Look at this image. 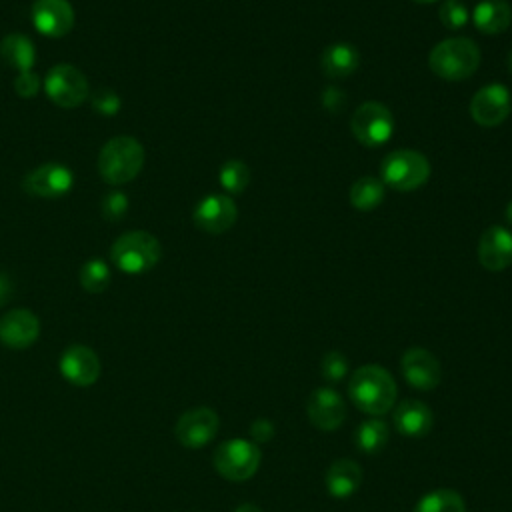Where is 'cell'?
I'll list each match as a JSON object with an SVG mask.
<instances>
[{
    "label": "cell",
    "instance_id": "6da1fadb",
    "mask_svg": "<svg viewBox=\"0 0 512 512\" xmlns=\"http://www.w3.org/2000/svg\"><path fill=\"white\" fill-rule=\"evenodd\" d=\"M348 394L354 406L362 412L382 416L396 402V382L386 368L378 364H364L352 372Z\"/></svg>",
    "mask_w": 512,
    "mask_h": 512
},
{
    "label": "cell",
    "instance_id": "7a4b0ae2",
    "mask_svg": "<svg viewBox=\"0 0 512 512\" xmlns=\"http://www.w3.org/2000/svg\"><path fill=\"white\" fill-rule=\"evenodd\" d=\"M144 166V148L132 136L108 140L98 154V172L108 184H126L134 180Z\"/></svg>",
    "mask_w": 512,
    "mask_h": 512
},
{
    "label": "cell",
    "instance_id": "3957f363",
    "mask_svg": "<svg viewBox=\"0 0 512 512\" xmlns=\"http://www.w3.org/2000/svg\"><path fill=\"white\" fill-rule=\"evenodd\" d=\"M428 66L444 80H466L480 66V50L468 38H446L432 48Z\"/></svg>",
    "mask_w": 512,
    "mask_h": 512
},
{
    "label": "cell",
    "instance_id": "277c9868",
    "mask_svg": "<svg viewBox=\"0 0 512 512\" xmlns=\"http://www.w3.org/2000/svg\"><path fill=\"white\" fill-rule=\"evenodd\" d=\"M162 256L160 242L144 230H130L116 238L110 248V258L126 274H142L152 270Z\"/></svg>",
    "mask_w": 512,
    "mask_h": 512
},
{
    "label": "cell",
    "instance_id": "5b68a950",
    "mask_svg": "<svg viewBox=\"0 0 512 512\" xmlns=\"http://www.w3.org/2000/svg\"><path fill=\"white\" fill-rule=\"evenodd\" d=\"M430 178V162L418 150H394L380 164V180L394 190L412 192Z\"/></svg>",
    "mask_w": 512,
    "mask_h": 512
},
{
    "label": "cell",
    "instance_id": "8992f818",
    "mask_svg": "<svg viewBox=\"0 0 512 512\" xmlns=\"http://www.w3.org/2000/svg\"><path fill=\"white\" fill-rule=\"evenodd\" d=\"M262 450L256 442L232 438L222 442L214 452L216 472L230 482H244L252 478L260 466Z\"/></svg>",
    "mask_w": 512,
    "mask_h": 512
},
{
    "label": "cell",
    "instance_id": "52a82bcc",
    "mask_svg": "<svg viewBox=\"0 0 512 512\" xmlns=\"http://www.w3.org/2000/svg\"><path fill=\"white\" fill-rule=\"evenodd\" d=\"M354 138L366 148L384 146L394 132V116L386 104L368 100L362 102L350 120Z\"/></svg>",
    "mask_w": 512,
    "mask_h": 512
},
{
    "label": "cell",
    "instance_id": "ba28073f",
    "mask_svg": "<svg viewBox=\"0 0 512 512\" xmlns=\"http://www.w3.org/2000/svg\"><path fill=\"white\" fill-rule=\"evenodd\" d=\"M44 90L60 108L80 106L90 92L86 76L72 64H56L44 80Z\"/></svg>",
    "mask_w": 512,
    "mask_h": 512
},
{
    "label": "cell",
    "instance_id": "9c48e42d",
    "mask_svg": "<svg viewBox=\"0 0 512 512\" xmlns=\"http://www.w3.org/2000/svg\"><path fill=\"white\" fill-rule=\"evenodd\" d=\"M74 174L68 166L48 162L30 170L22 180V190L36 198L58 200L72 190Z\"/></svg>",
    "mask_w": 512,
    "mask_h": 512
},
{
    "label": "cell",
    "instance_id": "30bf717a",
    "mask_svg": "<svg viewBox=\"0 0 512 512\" xmlns=\"http://www.w3.org/2000/svg\"><path fill=\"white\" fill-rule=\"evenodd\" d=\"M218 426H220L218 414L212 408L200 406V408L186 410L178 418V422L174 426V434L184 448L198 450V448L206 446L216 436Z\"/></svg>",
    "mask_w": 512,
    "mask_h": 512
},
{
    "label": "cell",
    "instance_id": "8fae6325",
    "mask_svg": "<svg viewBox=\"0 0 512 512\" xmlns=\"http://www.w3.org/2000/svg\"><path fill=\"white\" fill-rule=\"evenodd\" d=\"M512 108V100H510V92L506 90V86L494 82V84H486L480 90H476V94L470 100V116L476 124L492 128L502 124Z\"/></svg>",
    "mask_w": 512,
    "mask_h": 512
},
{
    "label": "cell",
    "instance_id": "7c38bea8",
    "mask_svg": "<svg viewBox=\"0 0 512 512\" xmlns=\"http://www.w3.org/2000/svg\"><path fill=\"white\" fill-rule=\"evenodd\" d=\"M236 218H238V208H236L234 200L224 194L204 196L196 204L194 214H192L196 228H200L202 232H208V234L226 232L228 228L234 226Z\"/></svg>",
    "mask_w": 512,
    "mask_h": 512
},
{
    "label": "cell",
    "instance_id": "4fadbf2b",
    "mask_svg": "<svg viewBox=\"0 0 512 512\" xmlns=\"http://www.w3.org/2000/svg\"><path fill=\"white\" fill-rule=\"evenodd\" d=\"M30 16L36 30L48 38H62L74 26V8L68 0H36Z\"/></svg>",
    "mask_w": 512,
    "mask_h": 512
},
{
    "label": "cell",
    "instance_id": "5bb4252c",
    "mask_svg": "<svg viewBox=\"0 0 512 512\" xmlns=\"http://www.w3.org/2000/svg\"><path fill=\"white\" fill-rule=\"evenodd\" d=\"M60 374L74 386H92L100 376V360L88 346H68L58 362Z\"/></svg>",
    "mask_w": 512,
    "mask_h": 512
},
{
    "label": "cell",
    "instance_id": "9a60e30c",
    "mask_svg": "<svg viewBox=\"0 0 512 512\" xmlns=\"http://www.w3.org/2000/svg\"><path fill=\"white\" fill-rule=\"evenodd\" d=\"M402 374L410 386L418 390H434L440 384L442 370L440 362L426 348H408L400 360Z\"/></svg>",
    "mask_w": 512,
    "mask_h": 512
},
{
    "label": "cell",
    "instance_id": "2e32d148",
    "mask_svg": "<svg viewBox=\"0 0 512 512\" xmlns=\"http://www.w3.org/2000/svg\"><path fill=\"white\" fill-rule=\"evenodd\" d=\"M306 412L310 422L322 432L336 430L346 418V406L342 396L328 386H320L310 394Z\"/></svg>",
    "mask_w": 512,
    "mask_h": 512
},
{
    "label": "cell",
    "instance_id": "e0dca14e",
    "mask_svg": "<svg viewBox=\"0 0 512 512\" xmlns=\"http://www.w3.org/2000/svg\"><path fill=\"white\" fill-rule=\"evenodd\" d=\"M40 334V322L36 314L26 308H16L0 318V342L8 348L22 350L36 342Z\"/></svg>",
    "mask_w": 512,
    "mask_h": 512
},
{
    "label": "cell",
    "instance_id": "ac0fdd59",
    "mask_svg": "<svg viewBox=\"0 0 512 512\" xmlns=\"http://www.w3.org/2000/svg\"><path fill=\"white\" fill-rule=\"evenodd\" d=\"M478 260L490 272H500L512 264V232L504 226H490L478 242Z\"/></svg>",
    "mask_w": 512,
    "mask_h": 512
},
{
    "label": "cell",
    "instance_id": "d6986e66",
    "mask_svg": "<svg viewBox=\"0 0 512 512\" xmlns=\"http://www.w3.org/2000/svg\"><path fill=\"white\" fill-rule=\"evenodd\" d=\"M392 422H394V428L398 434L410 436V438H420L432 430L434 416H432V410L428 408V404H424L416 398H408V400H402L394 408Z\"/></svg>",
    "mask_w": 512,
    "mask_h": 512
},
{
    "label": "cell",
    "instance_id": "ffe728a7",
    "mask_svg": "<svg viewBox=\"0 0 512 512\" xmlns=\"http://www.w3.org/2000/svg\"><path fill=\"white\" fill-rule=\"evenodd\" d=\"M362 484V468L350 458H338L326 470V490L336 500L350 498Z\"/></svg>",
    "mask_w": 512,
    "mask_h": 512
},
{
    "label": "cell",
    "instance_id": "44dd1931",
    "mask_svg": "<svg viewBox=\"0 0 512 512\" xmlns=\"http://www.w3.org/2000/svg\"><path fill=\"white\" fill-rule=\"evenodd\" d=\"M472 22L482 34H500L512 22V8L506 0H482L472 10Z\"/></svg>",
    "mask_w": 512,
    "mask_h": 512
},
{
    "label": "cell",
    "instance_id": "7402d4cb",
    "mask_svg": "<svg viewBox=\"0 0 512 512\" xmlns=\"http://www.w3.org/2000/svg\"><path fill=\"white\" fill-rule=\"evenodd\" d=\"M358 64H360V54L348 42L330 44L320 58V66L324 74L330 78H346L352 72H356Z\"/></svg>",
    "mask_w": 512,
    "mask_h": 512
},
{
    "label": "cell",
    "instance_id": "603a6c76",
    "mask_svg": "<svg viewBox=\"0 0 512 512\" xmlns=\"http://www.w3.org/2000/svg\"><path fill=\"white\" fill-rule=\"evenodd\" d=\"M2 58L18 72L32 70L36 62V46L26 34H8L0 42Z\"/></svg>",
    "mask_w": 512,
    "mask_h": 512
},
{
    "label": "cell",
    "instance_id": "cb8c5ba5",
    "mask_svg": "<svg viewBox=\"0 0 512 512\" xmlns=\"http://www.w3.org/2000/svg\"><path fill=\"white\" fill-rule=\"evenodd\" d=\"M386 196L384 182L374 176H362L350 186V204L360 212H370L382 204Z\"/></svg>",
    "mask_w": 512,
    "mask_h": 512
},
{
    "label": "cell",
    "instance_id": "d4e9b609",
    "mask_svg": "<svg viewBox=\"0 0 512 512\" xmlns=\"http://www.w3.org/2000/svg\"><path fill=\"white\" fill-rule=\"evenodd\" d=\"M390 438V428L382 418H368L356 428V446L366 454H378Z\"/></svg>",
    "mask_w": 512,
    "mask_h": 512
},
{
    "label": "cell",
    "instance_id": "484cf974",
    "mask_svg": "<svg viewBox=\"0 0 512 512\" xmlns=\"http://www.w3.org/2000/svg\"><path fill=\"white\" fill-rule=\"evenodd\" d=\"M414 512H466V504L456 490L438 488L424 494L414 506Z\"/></svg>",
    "mask_w": 512,
    "mask_h": 512
},
{
    "label": "cell",
    "instance_id": "4316f807",
    "mask_svg": "<svg viewBox=\"0 0 512 512\" xmlns=\"http://www.w3.org/2000/svg\"><path fill=\"white\" fill-rule=\"evenodd\" d=\"M78 278H80V284H82V288L86 292L100 294L110 284V268H108V264L104 260L92 258V260L82 264Z\"/></svg>",
    "mask_w": 512,
    "mask_h": 512
},
{
    "label": "cell",
    "instance_id": "83f0119b",
    "mask_svg": "<svg viewBox=\"0 0 512 512\" xmlns=\"http://www.w3.org/2000/svg\"><path fill=\"white\" fill-rule=\"evenodd\" d=\"M218 182L226 192L240 194L250 184V170L242 160H228L220 166Z\"/></svg>",
    "mask_w": 512,
    "mask_h": 512
},
{
    "label": "cell",
    "instance_id": "f1b7e54d",
    "mask_svg": "<svg viewBox=\"0 0 512 512\" xmlns=\"http://www.w3.org/2000/svg\"><path fill=\"white\" fill-rule=\"evenodd\" d=\"M438 16H440V22L446 28H450V30L464 28L468 24V20H470V12H468V8L460 0H444L440 4Z\"/></svg>",
    "mask_w": 512,
    "mask_h": 512
},
{
    "label": "cell",
    "instance_id": "f546056e",
    "mask_svg": "<svg viewBox=\"0 0 512 512\" xmlns=\"http://www.w3.org/2000/svg\"><path fill=\"white\" fill-rule=\"evenodd\" d=\"M348 372V360L342 352L332 350L328 354H324L322 358V378L328 382H338L346 376Z\"/></svg>",
    "mask_w": 512,
    "mask_h": 512
},
{
    "label": "cell",
    "instance_id": "4dcf8cb0",
    "mask_svg": "<svg viewBox=\"0 0 512 512\" xmlns=\"http://www.w3.org/2000/svg\"><path fill=\"white\" fill-rule=\"evenodd\" d=\"M128 210V196L124 192H110L102 200V214L106 220H120Z\"/></svg>",
    "mask_w": 512,
    "mask_h": 512
},
{
    "label": "cell",
    "instance_id": "1f68e13d",
    "mask_svg": "<svg viewBox=\"0 0 512 512\" xmlns=\"http://www.w3.org/2000/svg\"><path fill=\"white\" fill-rule=\"evenodd\" d=\"M92 106H94L96 112H100V114H104V116H114V114L120 110L122 102H120V98H118V94H116L114 90H110V88H100V90L92 96Z\"/></svg>",
    "mask_w": 512,
    "mask_h": 512
},
{
    "label": "cell",
    "instance_id": "d6a6232c",
    "mask_svg": "<svg viewBox=\"0 0 512 512\" xmlns=\"http://www.w3.org/2000/svg\"><path fill=\"white\" fill-rule=\"evenodd\" d=\"M14 90H16V94H20L22 98H32V96H36L38 90H40V78H38V74H34L32 70L20 72V74L16 76V80H14Z\"/></svg>",
    "mask_w": 512,
    "mask_h": 512
},
{
    "label": "cell",
    "instance_id": "836d02e7",
    "mask_svg": "<svg viewBox=\"0 0 512 512\" xmlns=\"http://www.w3.org/2000/svg\"><path fill=\"white\" fill-rule=\"evenodd\" d=\"M274 432H276L274 424L268 418H256L250 424V436H252V442H256V444L268 442L274 436Z\"/></svg>",
    "mask_w": 512,
    "mask_h": 512
},
{
    "label": "cell",
    "instance_id": "e575fe53",
    "mask_svg": "<svg viewBox=\"0 0 512 512\" xmlns=\"http://www.w3.org/2000/svg\"><path fill=\"white\" fill-rule=\"evenodd\" d=\"M10 292H12V284H10V280H8V276H6V274H2V272H0V304H2V302H6V300H8V296H10Z\"/></svg>",
    "mask_w": 512,
    "mask_h": 512
},
{
    "label": "cell",
    "instance_id": "d590c367",
    "mask_svg": "<svg viewBox=\"0 0 512 512\" xmlns=\"http://www.w3.org/2000/svg\"><path fill=\"white\" fill-rule=\"evenodd\" d=\"M234 512H262L256 504H250V502H246V504H240Z\"/></svg>",
    "mask_w": 512,
    "mask_h": 512
},
{
    "label": "cell",
    "instance_id": "8d00e7d4",
    "mask_svg": "<svg viewBox=\"0 0 512 512\" xmlns=\"http://www.w3.org/2000/svg\"><path fill=\"white\" fill-rule=\"evenodd\" d=\"M506 220L512 224V200H510L508 206H506Z\"/></svg>",
    "mask_w": 512,
    "mask_h": 512
},
{
    "label": "cell",
    "instance_id": "74e56055",
    "mask_svg": "<svg viewBox=\"0 0 512 512\" xmlns=\"http://www.w3.org/2000/svg\"><path fill=\"white\" fill-rule=\"evenodd\" d=\"M412 2H416V4H432L436 0H412Z\"/></svg>",
    "mask_w": 512,
    "mask_h": 512
},
{
    "label": "cell",
    "instance_id": "f35d334b",
    "mask_svg": "<svg viewBox=\"0 0 512 512\" xmlns=\"http://www.w3.org/2000/svg\"><path fill=\"white\" fill-rule=\"evenodd\" d=\"M508 70L512 72V50H510V54H508Z\"/></svg>",
    "mask_w": 512,
    "mask_h": 512
}]
</instances>
